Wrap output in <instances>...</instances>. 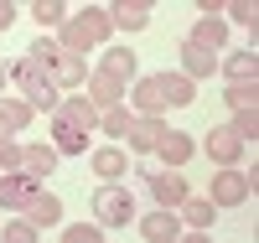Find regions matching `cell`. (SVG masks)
I'll use <instances>...</instances> for the list:
<instances>
[{
    "label": "cell",
    "instance_id": "32",
    "mask_svg": "<svg viewBox=\"0 0 259 243\" xmlns=\"http://www.w3.org/2000/svg\"><path fill=\"white\" fill-rule=\"evenodd\" d=\"M228 16L239 21V26H249V31H254V0H233V6H228Z\"/></svg>",
    "mask_w": 259,
    "mask_h": 243
},
{
    "label": "cell",
    "instance_id": "29",
    "mask_svg": "<svg viewBox=\"0 0 259 243\" xmlns=\"http://www.w3.org/2000/svg\"><path fill=\"white\" fill-rule=\"evenodd\" d=\"M228 109H233V114L254 109V83H228Z\"/></svg>",
    "mask_w": 259,
    "mask_h": 243
},
{
    "label": "cell",
    "instance_id": "28",
    "mask_svg": "<svg viewBox=\"0 0 259 243\" xmlns=\"http://www.w3.org/2000/svg\"><path fill=\"white\" fill-rule=\"evenodd\" d=\"M228 129H233V135L249 145V140L259 135V109H244V114H233V124H228Z\"/></svg>",
    "mask_w": 259,
    "mask_h": 243
},
{
    "label": "cell",
    "instance_id": "22",
    "mask_svg": "<svg viewBox=\"0 0 259 243\" xmlns=\"http://www.w3.org/2000/svg\"><path fill=\"white\" fill-rule=\"evenodd\" d=\"M182 217L192 228H212V217H218V202H212V197H182Z\"/></svg>",
    "mask_w": 259,
    "mask_h": 243
},
{
    "label": "cell",
    "instance_id": "31",
    "mask_svg": "<svg viewBox=\"0 0 259 243\" xmlns=\"http://www.w3.org/2000/svg\"><path fill=\"white\" fill-rule=\"evenodd\" d=\"M62 238H68V243H99L104 228L99 223H73V228H62Z\"/></svg>",
    "mask_w": 259,
    "mask_h": 243
},
{
    "label": "cell",
    "instance_id": "1",
    "mask_svg": "<svg viewBox=\"0 0 259 243\" xmlns=\"http://www.w3.org/2000/svg\"><path fill=\"white\" fill-rule=\"evenodd\" d=\"M11 83L21 88V104H31V109H47V114H52V109L62 104L57 83L47 78V68H41L36 57H16L11 62Z\"/></svg>",
    "mask_w": 259,
    "mask_h": 243
},
{
    "label": "cell",
    "instance_id": "3",
    "mask_svg": "<svg viewBox=\"0 0 259 243\" xmlns=\"http://www.w3.org/2000/svg\"><path fill=\"white\" fill-rule=\"evenodd\" d=\"M26 57H36L41 68H47V78H52V83H89V68H83V57H78V52H68L62 41H41V36H36Z\"/></svg>",
    "mask_w": 259,
    "mask_h": 243
},
{
    "label": "cell",
    "instance_id": "15",
    "mask_svg": "<svg viewBox=\"0 0 259 243\" xmlns=\"http://www.w3.org/2000/svg\"><path fill=\"white\" fill-rule=\"evenodd\" d=\"M161 78V93H166V109H187L192 99H197V83H192L187 73H156Z\"/></svg>",
    "mask_w": 259,
    "mask_h": 243
},
{
    "label": "cell",
    "instance_id": "20",
    "mask_svg": "<svg viewBox=\"0 0 259 243\" xmlns=\"http://www.w3.org/2000/svg\"><path fill=\"white\" fill-rule=\"evenodd\" d=\"M212 68H218V57H212L207 47H192V41H182V73L197 83V78H207Z\"/></svg>",
    "mask_w": 259,
    "mask_h": 243
},
{
    "label": "cell",
    "instance_id": "4",
    "mask_svg": "<svg viewBox=\"0 0 259 243\" xmlns=\"http://www.w3.org/2000/svg\"><path fill=\"white\" fill-rule=\"evenodd\" d=\"M94 223L99 228H130V223H135V197H130V186L104 181L94 191Z\"/></svg>",
    "mask_w": 259,
    "mask_h": 243
},
{
    "label": "cell",
    "instance_id": "18",
    "mask_svg": "<svg viewBox=\"0 0 259 243\" xmlns=\"http://www.w3.org/2000/svg\"><path fill=\"white\" fill-rule=\"evenodd\" d=\"M192 47H207V52H218L223 47V41H228V26H223V16H202L197 21V26H192Z\"/></svg>",
    "mask_w": 259,
    "mask_h": 243
},
{
    "label": "cell",
    "instance_id": "2",
    "mask_svg": "<svg viewBox=\"0 0 259 243\" xmlns=\"http://www.w3.org/2000/svg\"><path fill=\"white\" fill-rule=\"evenodd\" d=\"M109 11H99V6H83L78 16H68L62 21V47L68 52H94V47H104V41H109Z\"/></svg>",
    "mask_w": 259,
    "mask_h": 243
},
{
    "label": "cell",
    "instance_id": "33",
    "mask_svg": "<svg viewBox=\"0 0 259 243\" xmlns=\"http://www.w3.org/2000/svg\"><path fill=\"white\" fill-rule=\"evenodd\" d=\"M0 166H6V171H21V145H16V140H0Z\"/></svg>",
    "mask_w": 259,
    "mask_h": 243
},
{
    "label": "cell",
    "instance_id": "7",
    "mask_svg": "<svg viewBox=\"0 0 259 243\" xmlns=\"http://www.w3.org/2000/svg\"><path fill=\"white\" fill-rule=\"evenodd\" d=\"M140 181L150 186V197H156V207H182V197H187V181H182V171L177 166H140Z\"/></svg>",
    "mask_w": 259,
    "mask_h": 243
},
{
    "label": "cell",
    "instance_id": "21",
    "mask_svg": "<svg viewBox=\"0 0 259 243\" xmlns=\"http://www.w3.org/2000/svg\"><path fill=\"white\" fill-rule=\"evenodd\" d=\"M99 73H109L114 83H130V78H135V52H130V47H109L104 62H99Z\"/></svg>",
    "mask_w": 259,
    "mask_h": 243
},
{
    "label": "cell",
    "instance_id": "17",
    "mask_svg": "<svg viewBox=\"0 0 259 243\" xmlns=\"http://www.w3.org/2000/svg\"><path fill=\"white\" fill-rule=\"evenodd\" d=\"M109 26H119V31H145V26H150V11L135 6V0H114V6H109Z\"/></svg>",
    "mask_w": 259,
    "mask_h": 243
},
{
    "label": "cell",
    "instance_id": "5",
    "mask_svg": "<svg viewBox=\"0 0 259 243\" xmlns=\"http://www.w3.org/2000/svg\"><path fill=\"white\" fill-rule=\"evenodd\" d=\"M254 186H259V171H254V166H249V171L223 166L218 176H212V202H218V207H239V202H249Z\"/></svg>",
    "mask_w": 259,
    "mask_h": 243
},
{
    "label": "cell",
    "instance_id": "6",
    "mask_svg": "<svg viewBox=\"0 0 259 243\" xmlns=\"http://www.w3.org/2000/svg\"><path fill=\"white\" fill-rule=\"evenodd\" d=\"M41 197H47V191H41V181H36V176H26V171H0V207L31 212Z\"/></svg>",
    "mask_w": 259,
    "mask_h": 243
},
{
    "label": "cell",
    "instance_id": "12",
    "mask_svg": "<svg viewBox=\"0 0 259 243\" xmlns=\"http://www.w3.org/2000/svg\"><path fill=\"white\" fill-rule=\"evenodd\" d=\"M21 171L36 176V181H41V176H52V171H57V145H52V140H47V145H21Z\"/></svg>",
    "mask_w": 259,
    "mask_h": 243
},
{
    "label": "cell",
    "instance_id": "25",
    "mask_svg": "<svg viewBox=\"0 0 259 243\" xmlns=\"http://www.w3.org/2000/svg\"><path fill=\"white\" fill-rule=\"evenodd\" d=\"M130 119H135V114H124V104L99 109V129H104V135H114V140H124V135H130Z\"/></svg>",
    "mask_w": 259,
    "mask_h": 243
},
{
    "label": "cell",
    "instance_id": "34",
    "mask_svg": "<svg viewBox=\"0 0 259 243\" xmlns=\"http://www.w3.org/2000/svg\"><path fill=\"white\" fill-rule=\"evenodd\" d=\"M11 21H16V6H11V0H0V31H6Z\"/></svg>",
    "mask_w": 259,
    "mask_h": 243
},
{
    "label": "cell",
    "instance_id": "11",
    "mask_svg": "<svg viewBox=\"0 0 259 243\" xmlns=\"http://www.w3.org/2000/svg\"><path fill=\"white\" fill-rule=\"evenodd\" d=\"M161 119H145V114H135L130 119V135H124V145L135 150V156H150V150H156V140H161Z\"/></svg>",
    "mask_w": 259,
    "mask_h": 243
},
{
    "label": "cell",
    "instance_id": "19",
    "mask_svg": "<svg viewBox=\"0 0 259 243\" xmlns=\"http://www.w3.org/2000/svg\"><path fill=\"white\" fill-rule=\"evenodd\" d=\"M31 124V104L21 99H0V140H16V129Z\"/></svg>",
    "mask_w": 259,
    "mask_h": 243
},
{
    "label": "cell",
    "instance_id": "35",
    "mask_svg": "<svg viewBox=\"0 0 259 243\" xmlns=\"http://www.w3.org/2000/svg\"><path fill=\"white\" fill-rule=\"evenodd\" d=\"M0 83H11V62H0Z\"/></svg>",
    "mask_w": 259,
    "mask_h": 243
},
{
    "label": "cell",
    "instance_id": "23",
    "mask_svg": "<svg viewBox=\"0 0 259 243\" xmlns=\"http://www.w3.org/2000/svg\"><path fill=\"white\" fill-rule=\"evenodd\" d=\"M124 150H114V145H104V150H94V171L104 176V181H119V176H124Z\"/></svg>",
    "mask_w": 259,
    "mask_h": 243
},
{
    "label": "cell",
    "instance_id": "30",
    "mask_svg": "<svg viewBox=\"0 0 259 243\" xmlns=\"http://www.w3.org/2000/svg\"><path fill=\"white\" fill-rule=\"evenodd\" d=\"M6 243H36V223H31V217H16V223H6Z\"/></svg>",
    "mask_w": 259,
    "mask_h": 243
},
{
    "label": "cell",
    "instance_id": "16",
    "mask_svg": "<svg viewBox=\"0 0 259 243\" xmlns=\"http://www.w3.org/2000/svg\"><path fill=\"white\" fill-rule=\"evenodd\" d=\"M83 88H89V93H83V99H89L94 109H109V104H119V93H124V83H114L109 73H89V83H83Z\"/></svg>",
    "mask_w": 259,
    "mask_h": 243
},
{
    "label": "cell",
    "instance_id": "27",
    "mask_svg": "<svg viewBox=\"0 0 259 243\" xmlns=\"http://www.w3.org/2000/svg\"><path fill=\"white\" fill-rule=\"evenodd\" d=\"M31 16H36V26H62V21H68L62 0H36V6H31Z\"/></svg>",
    "mask_w": 259,
    "mask_h": 243
},
{
    "label": "cell",
    "instance_id": "8",
    "mask_svg": "<svg viewBox=\"0 0 259 243\" xmlns=\"http://www.w3.org/2000/svg\"><path fill=\"white\" fill-rule=\"evenodd\" d=\"M89 135H94V129L52 114V145H57V156H83V150H89Z\"/></svg>",
    "mask_w": 259,
    "mask_h": 243
},
{
    "label": "cell",
    "instance_id": "26",
    "mask_svg": "<svg viewBox=\"0 0 259 243\" xmlns=\"http://www.w3.org/2000/svg\"><path fill=\"white\" fill-rule=\"evenodd\" d=\"M26 217L36 223V233H41V228H57V217H62V202H57V197L47 191V197H41V202H36V207L26 212Z\"/></svg>",
    "mask_w": 259,
    "mask_h": 243
},
{
    "label": "cell",
    "instance_id": "13",
    "mask_svg": "<svg viewBox=\"0 0 259 243\" xmlns=\"http://www.w3.org/2000/svg\"><path fill=\"white\" fill-rule=\"evenodd\" d=\"M140 233H145L150 243H171V238L182 233V223H177V212H171V207H156V212L140 217Z\"/></svg>",
    "mask_w": 259,
    "mask_h": 243
},
{
    "label": "cell",
    "instance_id": "14",
    "mask_svg": "<svg viewBox=\"0 0 259 243\" xmlns=\"http://www.w3.org/2000/svg\"><path fill=\"white\" fill-rule=\"evenodd\" d=\"M135 114H145V119H161V114H166L161 78H140V83H135Z\"/></svg>",
    "mask_w": 259,
    "mask_h": 243
},
{
    "label": "cell",
    "instance_id": "10",
    "mask_svg": "<svg viewBox=\"0 0 259 243\" xmlns=\"http://www.w3.org/2000/svg\"><path fill=\"white\" fill-rule=\"evenodd\" d=\"M207 156L218 161V166H239V161H244V140L223 124V129H212V135H207Z\"/></svg>",
    "mask_w": 259,
    "mask_h": 243
},
{
    "label": "cell",
    "instance_id": "24",
    "mask_svg": "<svg viewBox=\"0 0 259 243\" xmlns=\"http://www.w3.org/2000/svg\"><path fill=\"white\" fill-rule=\"evenodd\" d=\"M223 73H228L233 83H254V78H259V57H254V52H228Z\"/></svg>",
    "mask_w": 259,
    "mask_h": 243
},
{
    "label": "cell",
    "instance_id": "9",
    "mask_svg": "<svg viewBox=\"0 0 259 243\" xmlns=\"http://www.w3.org/2000/svg\"><path fill=\"white\" fill-rule=\"evenodd\" d=\"M192 135H182V129H161V140H156V156H161V166H187L192 161Z\"/></svg>",
    "mask_w": 259,
    "mask_h": 243
}]
</instances>
